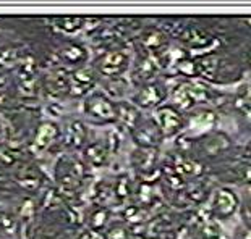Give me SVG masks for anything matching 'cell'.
<instances>
[{
    "mask_svg": "<svg viewBox=\"0 0 251 239\" xmlns=\"http://www.w3.org/2000/svg\"><path fill=\"white\" fill-rule=\"evenodd\" d=\"M125 63V55L124 54H112L110 57H107V60L104 63V71L107 70L109 66H115V71L119 70V68L124 66Z\"/></svg>",
    "mask_w": 251,
    "mask_h": 239,
    "instance_id": "cell-2",
    "label": "cell"
},
{
    "mask_svg": "<svg viewBox=\"0 0 251 239\" xmlns=\"http://www.w3.org/2000/svg\"><path fill=\"white\" fill-rule=\"evenodd\" d=\"M91 111H93L94 115H98V116H104V118H107V116L112 115V107L107 102H105V100L98 99V100H94V102L91 104Z\"/></svg>",
    "mask_w": 251,
    "mask_h": 239,
    "instance_id": "cell-1",
    "label": "cell"
}]
</instances>
